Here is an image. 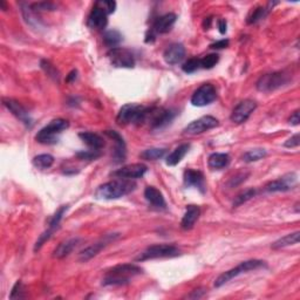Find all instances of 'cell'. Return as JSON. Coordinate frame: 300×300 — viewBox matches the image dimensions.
<instances>
[{"mask_svg": "<svg viewBox=\"0 0 300 300\" xmlns=\"http://www.w3.org/2000/svg\"><path fill=\"white\" fill-rule=\"evenodd\" d=\"M79 243H80L79 238H71V239L65 240V242L59 244L57 249L54 250L53 257L59 258V259L67 257L68 254L72 253V251L79 245Z\"/></svg>", "mask_w": 300, "mask_h": 300, "instance_id": "obj_23", "label": "cell"}, {"mask_svg": "<svg viewBox=\"0 0 300 300\" xmlns=\"http://www.w3.org/2000/svg\"><path fill=\"white\" fill-rule=\"evenodd\" d=\"M229 46V40H219L217 41V43L210 45V48H212V50H223V48H226Z\"/></svg>", "mask_w": 300, "mask_h": 300, "instance_id": "obj_44", "label": "cell"}, {"mask_svg": "<svg viewBox=\"0 0 300 300\" xmlns=\"http://www.w3.org/2000/svg\"><path fill=\"white\" fill-rule=\"evenodd\" d=\"M199 67H201V60H199V59L194 58V59H189L187 63L183 64L182 70H183V72H185V73L191 74V73H194V72L197 71Z\"/></svg>", "mask_w": 300, "mask_h": 300, "instance_id": "obj_37", "label": "cell"}, {"mask_svg": "<svg viewBox=\"0 0 300 300\" xmlns=\"http://www.w3.org/2000/svg\"><path fill=\"white\" fill-rule=\"evenodd\" d=\"M299 236H300L299 231H295V232H293V233L286 234V236L279 238L278 240H275V242L271 245V247L273 250H279V249H282V247H286L289 245H295V244H298V242H299Z\"/></svg>", "mask_w": 300, "mask_h": 300, "instance_id": "obj_27", "label": "cell"}, {"mask_svg": "<svg viewBox=\"0 0 300 300\" xmlns=\"http://www.w3.org/2000/svg\"><path fill=\"white\" fill-rule=\"evenodd\" d=\"M247 176H249V172H240V174H238V175L234 176V177L231 178L230 182H229V184H227V185H229L230 188L236 187V185L240 184V183H242V182L245 181Z\"/></svg>", "mask_w": 300, "mask_h": 300, "instance_id": "obj_41", "label": "cell"}, {"mask_svg": "<svg viewBox=\"0 0 300 300\" xmlns=\"http://www.w3.org/2000/svg\"><path fill=\"white\" fill-rule=\"evenodd\" d=\"M40 65H41V68H43V70L46 72V74L48 75V77L53 79L54 81L59 82V80H60V73H59V71L53 66V65L50 63V61L43 60V61H41Z\"/></svg>", "mask_w": 300, "mask_h": 300, "instance_id": "obj_34", "label": "cell"}, {"mask_svg": "<svg viewBox=\"0 0 300 300\" xmlns=\"http://www.w3.org/2000/svg\"><path fill=\"white\" fill-rule=\"evenodd\" d=\"M108 24V13L103 8H94L88 17V25L94 30H103Z\"/></svg>", "mask_w": 300, "mask_h": 300, "instance_id": "obj_19", "label": "cell"}, {"mask_svg": "<svg viewBox=\"0 0 300 300\" xmlns=\"http://www.w3.org/2000/svg\"><path fill=\"white\" fill-rule=\"evenodd\" d=\"M77 73H78V72H77V71H72V72H71V73H70V74H68V77L66 78V80H67L68 82H70V81H72V80H74V79H75V78H77Z\"/></svg>", "mask_w": 300, "mask_h": 300, "instance_id": "obj_49", "label": "cell"}, {"mask_svg": "<svg viewBox=\"0 0 300 300\" xmlns=\"http://www.w3.org/2000/svg\"><path fill=\"white\" fill-rule=\"evenodd\" d=\"M226 27H227L226 20L225 19H219L218 20V29H219L220 34H225L226 33Z\"/></svg>", "mask_w": 300, "mask_h": 300, "instance_id": "obj_48", "label": "cell"}, {"mask_svg": "<svg viewBox=\"0 0 300 300\" xmlns=\"http://www.w3.org/2000/svg\"><path fill=\"white\" fill-rule=\"evenodd\" d=\"M32 162H33L34 167L44 170V169H48L53 165L54 157L50 154H41V155H38V156L34 157Z\"/></svg>", "mask_w": 300, "mask_h": 300, "instance_id": "obj_30", "label": "cell"}, {"mask_svg": "<svg viewBox=\"0 0 300 300\" xmlns=\"http://www.w3.org/2000/svg\"><path fill=\"white\" fill-rule=\"evenodd\" d=\"M150 108L137 105V103H128L120 109L116 116V122L120 126H127L133 123V125H142L147 121L148 114Z\"/></svg>", "mask_w": 300, "mask_h": 300, "instance_id": "obj_3", "label": "cell"}, {"mask_svg": "<svg viewBox=\"0 0 300 300\" xmlns=\"http://www.w3.org/2000/svg\"><path fill=\"white\" fill-rule=\"evenodd\" d=\"M102 5L106 6V11L107 13H113L114 11H115V8H116V3L115 2H103Z\"/></svg>", "mask_w": 300, "mask_h": 300, "instance_id": "obj_47", "label": "cell"}, {"mask_svg": "<svg viewBox=\"0 0 300 300\" xmlns=\"http://www.w3.org/2000/svg\"><path fill=\"white\" fill-rule=\"evenodd\" d=\"M266 150L261 149V148H257V149H251L249 151H246L245 154L243 155V161L247 162V163H250V162H256L259 161L261 158L266 157Z\"/></svg>", "mask_w": 300, "mask_h": 300, "instance_id": "obj_32", "label": "cell"}, {"mask_svg": "<svg viewBox=\"0 0 300 300\" xmlns=\"http://www.w3.org/2000/svg\"><path fill=\"white\" fill-rule=\"evenodd\" d=\"M79 137H80L89 148H92L93 150H100L105 147V141H103L101 136L95 133L82 132L79 134Z\"/></svg>", "mask_w": 300, "mask_h": 300, "instance_id": "obj_25", "label": "cell"}, {"mask_svg": "<svg viewBox=\"0 0 300 300\" xmlns=\"http://www.w3.org/2000/svg\"><path fill=\"white\" fill-rule=\"evenodd\" d=\"M189 149H190V144H188V143H184V144H181V146H178L167 157V161H165L167 162V164L170 165V167H174V165L178 164L179 162L183 160V157L185 156V155L188 154Z\"/></svg>", "mask_w": 300, "mask_h": 300, "instance_id": "obj_26", "label": "cell"}, {"mask_svg": "<svg viewBox=\"0 0 300 300\" xmlns=\"http://www.w3.org/2000/svg\"><path fill=\"white\" fill-rule=\"evenodd\" d=\"M174 117L175 113L171 112V110H165L162 108H150L149 114H148L147 117V121L150 123L151 128L158 129L169 125Z\"/></svg>", "mask_w": 300, "mask_h": 300, "instance_id": "obj_14", "label": "cell"}, {"mask_svg": "<svg viewBox=\"0 0 300 300\" xmlns=\"http://www.w3.org/2000/svg\"><path fill=\"white\" fill-rule=\"evenodd\" d=\"M3 102H4V106L6 108H8L10 112L17 117V119L20 120L24 125L27 127H31L33 125V121L32 119H31L29 112H27V110L24 108L18 101H16V100L13 99H4L3 100Z\"/></svg>", "mask_w": 300, "mask_h": 300, "instance_id": "obj_16", "label": "cell"}, {"mask_svg": "<svg viewBox=\"0 0 300 300\" xmlns=\"http://www.w3.org/2000/svg\"><path fill=\"white\" fill-rule=\"evenodd\" d=\"M165 153H167V149L164 148H150V149L143 150L140 154V157L146 161H156L163 157Z\"/></svg>", "mask_w": 300, "mask_h": 300, "instance_id": "obj_29", "label": "cell"}, {"mask_svg": "<svg viewBox=\"0 0 300 300\" xmlns=\"http://www.w3.org/2000/svg\"><path fill=\"white\" fill-rule=\"evenodd\" d=\"M68 209V205H63L60 209L58 210L57 212H55V215L52 217V219L50 220V226H48V229H50L52 232H54L55 229L59 226V224H60V220L63 219V216L66 210Z\"/></svg>", "mask_w": 300, "mask_h": 300, "instance_id": "obj_35", "label": "cell"}, {"mask_svg": "<svg viewBox=\"0 0 300 300\" xmlns=\"http://www.w3.org/2000/svg\"><path fill=\"white\" fill-rule=\"evenodd\" d=\"M257 108V103L253 100H244V101L239 102L234 107V109L231 113V121L236 125H242V123L246 122L247 119L251 116V114L254 112V109Z\"/></svg>", "mask_w": 300, "mask_h": 300, "instance_id": "obj_11", "label": "cell"}, {"mask_svg": "<svg viewBox=\"0 0 300 300\" xmlns=\"http://www.w3.org/2000/svg\"><path fill=\"white\" fill-rule=\"evenodd\" d=\"M218 61H219V55L218 54L205 55L204 58L201 59V67L205 68V70H210V68L215 67Z\"/></svg>", "mask_w": 300, "mask_h": 300, "instance_id": "obj_36", "label": "cell"}, {"mask_svg": "<svg viewBox=\"0 0 300 300\" xmlns=\"http://www.w3.org/2000/svg\"><path fill=\"white\" fill-rule=\"evenodd\" d=\"M176 19H177V17L174 13H168V15L162 16L155 22L153 31L156 34L168 33L171 30V27L174 26Z\"/></svg>", "mask_w": 300, "mask_h": 300, "instance_id": "obj_21", "label": "cell"}, {"mask_svg": "<svg viewBox=\"0 0 300 300\" xmlns=\"http://www.w3.org/2000/svg\"><path fill=\"white\" fill-rule=\"evenodd\" d=\"M143 272L142 268L135 264H121L116 265L107 273L103 278L102 284L105 286L108 285H126L128 284L130 278L139 275Z\"/></svg>", "mask_w": 300, "mask_h": 300, "instance_id": "obj_2", "label": "cell"}, {"mask_svg": "<svg viewBox=\"0 0 300 300\" xmlns=\"http://www.w3.org/2000/svg\"><path fill=\"white\" fill-rule=\"evenodd\" d=\"M217 99V91L211 84H204L196 89L191 96V103L195 107H204Z\"/></svg>", "mask_w": 300, "mask_h": 300, "instance_id": "obj_9", "label": "cell"}, {"mask_svg": "<svg viewBox=\"0 0 300 300\" xmlns=\"http://www.w3.org/2000/svg\"><path fill=\"white\" fill-rule=\"evenodd\" d=\"M144 197L151 205L156 206V208H165L167 206L162 192L155 187H147L144 190Z\"/></svg>", "mask_w": 300, "mask_h": 300, "instance_id": "obj_24", "label": "cell"}, {"mask_svg": "<svg viewBox=\"0 0 300 300\" xmlns=\"http://www.w3.org/2000/svg\"><path fill=\"white\" fill-rule=\"evenodd\" d=\"M296 184H298V177L294 172H291V174H286L280 178L268 182L265 185V190L267 192H284L296 187Z\"/></svg>", "mask_w": 300, "mask_h": 300, "instance_id": "obj_13", "label": "cell"}, {"mask_svg": "<svg viewBox=\"0 0 300 300\" xmlns=\"http://www.w3.org/2000/svg\"><path fill=\"white\" fill-rule=\"evenodd\" d=\"M147 170H148L147 165H144L142 163H134V164H129V165H126V167L117 169L116 171L113 172V176L117 178L135 179V178L143 177L144 174L147 172Z\"/></svg>", "mask_w": 300, "mask_h": 300, "instance_id": "obj_15", "label": "cell"}, {"mask_svg": "<svg viewBox=\"0 0 300 300\" xmlns=\"http://www.w3.org/2000/svg\"><path fill=\"white\" fill-rule=\"evenodd\" d=\"M256 195V189H247V190H244L243 192H240L239 195L236 196L233 201V208H238L244 203H246L247 201H250L253 196Z\"/></svg>", "mask_w": 300, "mask_h": 300, "instance_id": "obj_33", "label": "cell"}, {"mask_svg": "<svg viewBox=\"0 0 300 300\" xmlns=\"http://www.w3.org/2000/svg\"><path fill=\"white\" fill-rule=\"evenodd\" d=\"M181 254L179 250L171 244H155L147 247L140 256L136 258V261H144L149 259H157V258H172Z\"/></svg>", "mask_w": 300, "mask_h": 300, "instance_id": "obj_6", "label": "cell"}, {"mask_svg": "<svg viewBox=\"0 0 300 300\" xmlns=\"http://www.w3.org/2000/svg\"><path fill=\"white\" fill-rule=\"evenodd\" d=\"M289 80L288 75H286L284 72H274V73L265 74L259 78L257 81L256 87L259 92L263 93H271L275 89L281 88L285 86Z\"/></svg>", "mask_w": 300, "mask_h": 300, "instance_id": "obj_7", "label": "cell"}, {"mask_svg": "<svg viewBox=\"0 0 300 300\" xmlns=\"http://www.w3.org/2000/svg\"><path fill=\"white\" fill-rule=\"evenodd\" d=\"M210 23H211V18H208V20H205V22H204V26L208 27V29H209ZM208 29H206V30H208Z\"/></svg>", "mask_w": 300, "mask_h": 300, "instance_id": "obj_50", "label": "cell"}, {"mask_svg": "<svg viewBox=\"0 0 300 300\" xmlns=\"http://www.w3.org/2000/svg\"><path fill=\"white\" fill-rule=\"evenodd\" d=\"M205 294V291L204 289H202V288H199V289H195V291H192L190 294H189L187 298H189V299H201L203 295Z\"/></svg>", "mask_w": 300, "mask_h": 300, "instance_id": "obj_45", "label": "cell"}, {"mask_svg": "<svg viewBox=\"0 0 300 300\" xmlns=\"http://www.w3.org/2000/svg\"><path fill=\"white\" fill-rule=\"evenodd\" d=\"M117 237H119V233L106 234L105 238H102L101 240H99V242L93 244V245L86 247L85 250H82L80 254H79V260L82 261V263H86V261L91 260L92 258L98 256V254L101 252V250L105 249L109 243L114 242Z\"/></svg>", "mask_w": 300, "mask_h": 300, "instance_id": "obj_12", "label": "cell"}, {"mask_svg": "<svg viewBox=\"0 0 300 300\" xmlns=\"http://www.w3.org/2000/svg\"><path fill=\"white\" fill-rule=\"evenodd\" d=\"M264 266H266L265 261L259 259H250V260L243 261V263H240L238 266L231 268V270L220 274L219 277L215 280V287H222L223 285L227 284V282L232 280L233 278L238 277V275L246 273V272L249 271L257 270V268H260Z\"/></svg>", "mask_w": 300, "mask_h": 300, "instance_id": "obj_4", "label": "cell"}, {"mask_svg": "<svg viewBox=\"0 0 300 300\" xmlns=\"http://www.w3.org/2000/svg\"><path fill=\"white\" fill-rule=\"evenodd\" d=\"M288 122L291 123L292 126H298L300 122V116H299V110H295L294 113L292 114L291 117L288 119Z\"/></svg>", "mask_w": 300, "mask_h": 300, "instance_id": "obj_46", "label": "cell"}, {"mask_svg": "<svg viewBox=\"0 0 300 300\" xmlns=\"http://www.w3.org/2000/svg\"><path fill=\"white\" fill-rule=\"evenodd\" d=\"M185 57V48L182 44H172L164 51L163 58L168 65H177Z\"/></svg>", "mask_w": 300, "mask_h": 300, "instance_id": "obj_18", "label": "cell"}, {"mask_svg": "<svg viewBox=\"0 0 300 300\" xmlns=\"http://www.w3.org/2000/svg\"><path fill=\"white\" fill-rule=\"evenodd\" d=\"M122 40H123L122 34L116 30L107 31V32L105 33V36H103V41H105V44L107 45V46H109L112 48H115L117 45L121 43Z\"/></svg>", "mask_w": 300, "mask_h": 300, "instance_id": "obj_31", "label": "cell"}, {"mask_svg": "<svg viewBox=\"0 0 300 300\" xmlns=\"http://www.w3.org/2000/svg\"><path fill=\"white\" fill-rule=\"evenodd\" d=\"M183 179H184L185 187H195L199 189L202 192L205 191L204 176H203L201 171L188 169V170L184 171Z\"/></svg>", "mask_w": 300, "mask_h": 300, "instance_id": "obj_20", "label": "cell"}, {"mask_svg": "<svg viewBox=\"0 0 300 300\" xmlns=\"http://www.w3.org/2000/svg\"><path fill=\"white\" fill-rule=\"evenodd\" d=\"M77 156L81 160H95L100 156V150H91V151H82L78 153Z\"/></svg>", "mask_w": 300, "mask_h": 300, "instance_id": "obj_42", "label": "cell"}, {"mask_svg": "<svg viewBox=\"0 0 300 300\" xmlns=\"http://www.w3.org/2000/svg\"><path fill=\"white\" fill-rule=\"evenodd\" d=\"M300 144V136L299 134H295L294 136H292L291 139H288L286 142L284 143V146L286 148H295V147H299Z\"/></svg>", "mask_w": 300, "mask_h": 300, "instance_id": "obj_43", "label": "cell"}, {"mask_svg": "<svg viewBox=\"0 0 300 300\" xmlns=\"http://www.w3.org/2000/svg\"><path fill=\"white\" fill-rule=\"evenodd\" d=\"M230 163V156L227 154H223V153H213L209 156L208 160V164L211 169H218L225 168L227 164Z\"/></svg>", "mask_w": 300, "mask_h": 300, "instance_id": "obj_28", "label": "cell"}, {"mask_svg": "<svg viewBox=\"0 0 300 300\" xmlns=\"http://www.w3.org/2000/svg\"><path fill=\"white\" fill-rule=\"evenodd\" d=\"M199 215H201V210H199L197 205H188L181 222L182 229L183 230L192 229L195 225V223L197 222V219L199 218Z\"/></svg>", "mask_w": 300, "mask_h": 300, "instance_id": "obj_22", "label": "cell"}, {"mask_svg": "<svg viewBox=\"0 0 300 300\" xmlns=\"http://www.w3.org/2000/svg\"><path fill=\"white\" fill-rule=\"evenodd\" d=\"M105 134L115 142V149H114V155H113L114 163H121V162L126 160V155H127L125 140H123V137L120 135L119 133L114 132V130H106Z\"/></svg>", "mask_w": 300, "mask_h": 300, "instance_id": "obj_17", "label": "cell"}, {"mask_svg": "<svg viewBox=\"0 0 300 300\" xmlns=\"http://www.w3.org/2000/svg\"><path fill=\"white\" fill-rule=\"evenodd\" d=\"M22 293H23V284H22V281L18 280L16 282V285L13 286L11 294H10V298H11V299H22V298H24V296H25L24 294H22Z\"/></svg>", "mask_w": 300, "mask_h": 300, "instance_id": "obj_40", "label": "cell"}, {"mask_svg": "<svg viewBox=\"0 0 300 300\" xmlns=\"http://www.w3.org/2000/svg\"><path fill=\"white\" fill-rule=\"evenodd\" d=\"M136 183L132 179L117 178L100 185L95 191V197L99 199H117L135 190Z\"/></svg>", "mask_w": 300, "mask_h": 300, "instance_id": "obj_1", "label": "cell"}, {"mask_svg": "<svg viewBox=\"0 0 300 300\" xmlns=\"http://www.w3.org/2000/svg\"><path fill=\"white\" fill-rule=\"evenodd\" d=\"M218 125L219 122L216 117L210 115L202 116L201 119L195 120V121L189 123L184 128V134H188V135H198V134L205 133L210 129L216 128Z\"/></svg>", "mask_w": 300, "mask_h": 300, "instance_id": "obj_10", "label": "cell"}, {"mask_svg": "<svg viewBox=\"0 0 300 300\" xmlns=\"http://www.w3.org/2000/svg\"><path fill=\"white\" fill-rule=\"evenodd\" d=\"M70 127V123L64 119H55L51 121L46 127L40 129L36 135V140L43 144H54L58 142V137L60 133L66 130Z\"/></svg>", "mask_w": 300, "mask_h": 300, "instance_id": "obj_5", "label": "cell"}, {"mask_svg": "<svg viewBox=\"0 0 300 300\" xmlns=\"http://www.w3.org/2000/svg\"><path fill=\"white\" fill-rule=\"evenodd\" d=\"M31 8L34 12L37 11H54L57 9V6L52 3H37V4L31 5Z\"/></svg>", "mask_w": 300, "mask_h": 300, "instance_id": "obj_39", "label": "cell"}, {"mask_svg": "<svg viewBox=\"0 0 300 300\" xmlns=\"http://www.w3.org/2000/svg\"><path fill=\"white\" fill-rule=\"evenodd\" d=\"M267 12V10H265L264 8H257L253 10V12L251 13V16L247 18V24H254L257 22H259L260 19L264 18L265 13Z\"/></svg>", "mask_w": 300, "mask_h": 300, "instance_id": "obj_38", "label": "cell"}, {"mask_svg": "<svg viewBox=\"0 0 300 300\" xmlns=\"http://www.w3.org/2000/svg\"><path fill=\"white\" fill-rule=\"evenodd\" d=\"M113 66L119 68H133L135 66V58L133 52L128 48L115 47L112 48L107 54Z\"/></svg>", "mask_w": 300, "mask_h": 300, "instance_id": "obj_8", "label": "cell"}]
</instances>
